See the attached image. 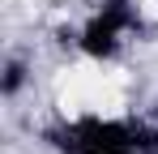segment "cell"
<instances>
[{"mask_svg":"<svg viewBox=\"0 0 158 154\" xmlns=\"http://www.w3.org/2000/svg\"><path fill=\"white\" fill-rule=\"evenodd\" d=\"M22 86H26V60L9 56V60H4V77H0V94H4V99H17Z\"/></svg>","mask_w":158,"mask_h":154,"instance_id":"7a4b0ae2","label":"cell"},{"mask_svg":"<svg viewBox=\"0 0 158 154\" xmlns=\"http://www.w3.org/2000/svg\"><path fill=\"white\" fill-rule=\"evenodd\" d=\"M132 26H137V9H132L128 0H103V9L85 22V30H81L77 43H81L85 56H94V60H111Z\"/></svg>","mask_w":158,"mask_h":154,"instance_id":"6da1fadb","label":"cell"}]
</instances>
